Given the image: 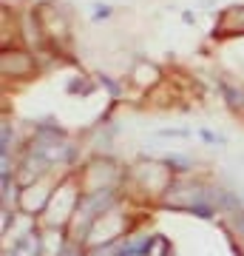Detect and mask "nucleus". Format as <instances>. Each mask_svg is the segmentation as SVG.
I'll return each mask as SVG.
<instances>
[{
  "label": "nucleus",
  "instance_id": "f257e3e1",
  "mask_svg": "<svg viewBox=\"0 0 244 256\" xmlns=\"http://www.w3.org/2000/svg\"><path fill=\"white\" fill-rule=\"evenodd\" d=\"M37 254H40V236L37 234H28L14 245V256H37Z\"/></svg>",
  "mask_w": 244,
  "mask_h": 256
},
{
  "label": "nucleus",
  "instance_id": "f03ea898",
  "mask_svg": "<svg viewBox=\"0 0 244 256\" xmlns=\"http://www.w3.org/2000/svg\"><path fill=\"white\" fill-rule=\"evenodd\" d=\"M239 230H242V234H244V216H242V220H239Z\"/></svg>",
  "mask_w": 244,
  "mask_h": 256
}]
</instances>
